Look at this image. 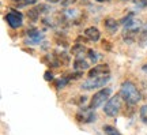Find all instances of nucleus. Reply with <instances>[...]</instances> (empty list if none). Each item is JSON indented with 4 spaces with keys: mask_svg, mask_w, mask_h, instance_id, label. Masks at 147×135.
Listing matches in <instances>:
<instances>
[{
    "mask_svg": "<svg viewBox=\"0 0 147 135\" xmlns=\"http://www.w3.org/2000/svg\"><path fill=\"white\" fill-rule=\"evenodd\" d=\"M120 96L123 97V100L125 101L127 104L129 105H135L140 101V93L136 89V86L131 82V81H125V82L121 83L120 88Z\"/></svg>",
    "mask_w": 147,
    "mask_h": 135,
    "instance_id": "nucleus-1",
    "label": "nucleus"
},
{
    "mask_svg": "<svg viewBox=\"0 0 147 135\" xmlns=\"http://www.w3.org/2000/svg\"><path fill=\"white\" fill-rule=\"evenodd\" d=\"M110 81V75L109 74H105V75H100V77H93V78H89L87 81H84L82 83L80 89L82 90H94V89H101L104 88L106 83Z\"/></svg>",
    "mask_w": 147,
    "mask_h": 135,
    "instance_id": "nucleus-2",
    "label": "nucleus"
},
{
    "mask_svg": "<svg viewBox=\"0 0 147 135\" xmlns=\"http://www.w3.org/2000/svg\"><path fill=\"white\" fill-rule=\"evenodd\" d=\"M121 97L120 93L110 97L108 101L105 102V107H104V112H105L106 116L109 117H116L117 115L120 113V109H121Z\"/></svg>",
    "mask_w": 147,
    "mask_h": 135,
    "instance_id": "nucleus-3",
    "label": "nucleus"
},
{
    "mask_svg": "<svg viewBox=\"0 0 147 135\" xmlns=\"http://www.w3.org/2000/svg\"><path fill=\"white\" fill-rule=\"evenodd\" d=\"M110 94H112V89L110 88H104L101 89L100 92H97V93L91 97L90 100V104H89V108L90 109H97L100 108L101 105H104L110 98Z\"/></svg>",
    "mask_w": 147,
    "mask_h": 135,
    "instance_id": "nucleus-4",
    "label": "nucleus"
},
{
    "mask_svg": "<svg viewBox=\"0 0 147 135\" xmlns=\"http://www.w3.org/2000/svg\"><path fill=\"white\" fill-rule=\"evenodd\" d=\"M4 19L12 29H18L23 23V15H22V12H19V11H16V10H11L4 16Z\"/></svg>",
    "mask_w": 147,
    "mask_h": 135,
    "instance_id": "nucleus-5",
    "label": "nucleus"
},
{
    "mask_svg": "<svg viewBox=\"0 0 147 135\" xmlns=\"http://www.w3.org/2000/svg\"><path fill=\"white\" fill-rule=\"evenodd\" d=\"M76 119L78 121H82V123H93L97 120V116H95L94 109H82L76 113Z\"/></svg>",
    "mask_w": 147,
    "mask_h": 135,
    "instance_id": "nucleus-6",
    "label": "nucleus"
},
{
    "mask_svg": "<svg viewBox=\"0 0 147 135\" xmlns=\"http://www.w3.org/2000/svg\"><path fill=\"white\" fill-rule=\"evenodd\" d=\"M105 74H109V67H108V64H98V66H95L94 68H91L89 71V78L100 77V75H105Z\"/></svg>",
    "mask_w": 147,
    "mask_h": 135,
    "instance_id": "nucleus-7",
    "label": "nucleus"
},
{
    "mask_svg": "<svg viewBox=\"0 0 147 135\" xmlns=\"http://www.w3.org/2000/svg\"><path fill=\"white\" fill-rule=\"evenodd\" d=\"M84 34H86V37L89 38L90 41H98L101 37V33L100 30L97 29V27L91 26V27H87L86 30H84Z\"/></svg>",
    "mask_w": 147,
    "mask_h": 135,
    "instance_id": "nucleus-8",
    "label": "nucleus"
},
{
    "mask_svg": "<svg viewBox=\"0 0 147 135\" xmlns=\"http://www.w3.org/2000/svg\"><path fill=\"white\" fill-rule=\"evenodd\" d=\"M89 67H90L89 62L82 59V57H78V59L74 62V70H76V71H84V70H87Z\"/></svg>",
    "mask_w": 147,
    "mask_h": 135,
    "instance_id": "nucleus-9",
    "label": "nucleus"
},
{
    "mask_svg": "<svg viewBox=\"0 0 147 135\" xmlns=\"http://www.w3.org/2000/svg\"><path fill=\"white\" fill-rule=\"evenodd\" d=\"M104 26H105L110 33H115V31L117 30V26H119V25H117V22H116L113 18H106L105 22H104Z\"/></svg>",
    "mask_w": 147,
    "mask_h": 135,
    "instance_id": "nucleus-10",
    "label": "nucleus"
},
{
    "mask_svg": "<svg viewBox=\"0 0 147 135\" xmlns=\"http://www.w3.org/2000/svg\"><path fill=\"white\" fill-rule=\"evenodd\" d=\"M27 18H29L30 21H33V22L38 21V18H40V11L37 10V7H34V8H32V10L27 11Z\"/></svg>",
    "mask_w": 147,
    "mask_h": 135,
    "instance_id": "nucleus-11",
    "label": "nucleus"
},
{
    "mask_svg": "<svg viewBox=\"0 0 147 135\" xmlns=\"http://www.w3.org/2000/svg\"><path fill=\"white\" fill-rule=\"evenodd\" d=\"M68 83H69V78H68V77H63V78H59V79H56V81H55V85H56V88H57V89L65 88Z\"/></svg>",
    "mask_w": 147,
    "mask_h": 135,
    "instance_id": "nucleus-12",
    "label": "nucleus"
},
{
    "mask_svg": "<svg viewBox=\"0 0 147 135\" xmlns=\"http://www.w3.org/2000/svg\"><path fill=\"white\" fill-rule=\"evenodd\" d=\"M84 51H86L84 45L83 44H79V42H76V44L71 48V53H72V55H80V53H83Z\"/></svg>",
    "mask_w": 147,
    "mask_h": 135,
    "instance_id": "nucleus-13",
    "label": "nucleus"
},
{
    "mask_svg": "<svg viewBox=\"0 0 147 135\" xmlns=\"http://www.w3.org/2000/svg\"><path fill=\"white\" fill-rule=\"evenodd\" d=\"M102 130H104V132H105L106 135H121L113 126H109V124H104Z\"/></svg>",
    "mask_w": 147,
    "mask_h": 135,
    "instance_id": "nucleus-14",
    "label": "nucleus"
},
{
    "mask_svg": "<svg viewBox=\"0 0 147 135\" xmlns=\"http://www.w3.org/2000/svg\"><path fill=\"white\" fill-rule=\"evenodd\" d=\"M139 116H140V120H142L144 124H147V104H144L139 111Z\"/></svg>",
    "mask_w": 147,
    "mask_h": 135,
    "instance_id": "nucleus-15",
    "label": "nucleus"
},
{
    "mask_svg": "<svg viewBox=\"0 0 147 135\" xmlns=\"http://www.w3.org/2000/svg\"><path fill=\"white\" fill-rule=\"evenodd\" d=\"M57 57H59V60H60V63H61V64H68V63H69V57H68V55H67V53H64V52L57 53Z\"/></svg>",
    "mask_w": 147,
    "mask_h": 135,
    "instance_id": "nucleus-16",
    "label": "nucleus"
},
{
    "mask_svg": "<svg viewBox=\"0 0 147 135\" xmlns=\"http://www.w3.org/2000/svg\"><path fill=\"white\" fill-rule=\"evenodd\" d=\"M87 56L90 57V62L91 63H95L98 60V55H97V52L93 51V49H89V51H87Z\"/></svg>",
    "mask_w": 147,
    "mask_h": 135,
    "instance_id": "nucleus-17",
    "label": "nucleus"
},
{
    "mask_svg": "<svg viewBox=\"0 0 147 135\" xmlns=\"http://www.w3.org/2000/svg\"><path fill=\"white\" fill-rule=\"evenodd\" d=\"M12 4L18 5V7H26L27 5V0H11Z\"/></svg>",
    "mask_w": 147,
    "mask_h": 135,
    "instance_id": "nucleus-18",
    "label": "nucleus"
},
{
    "mask_svg": "<svg viewBox=\"0 0 147 135\" xmlns=\"http://www.w3.org/2000/svg\"><path fill=\"white\" fill-rule=\"evenodd\" d=\"M37 10L40 11V14H45V12H48V11H49V5L40 4V5H37Z\"/></svg>",
    "mask_w": 147,
    "mask_h": 135,
    "instance_id": "nucleus-19",
    "label": "nucleus"
},
{
    "mask_svg": "<svg viewBox=\"0 0 147 135\" xmlns=\"http://www.w3.org/2000/svg\"><path fill=\"white\" fill-rule=\"evenodd\" d=\"M44 78H45V81H48V82H49V81H53V73L48 70L47 73H45V77H44Z\"/></svg>",
    "mask_w": 147,
    "mask_h": 135,
    "instance_id": "nucleus-20",
    "label": "nucleus"
},
{
    "mask_svg": "<svg viewBox=\"0 0 147 135\" xmlns=\"http://www.w3.org/2000/svg\"><path fill=\"white\" fill-rule=\"evenodd\" d=\"M76 0H63L61 1V5H64V7H67V5H71V4H74Z\"/></svg>",
    "mask_w": 147,
    "mask_h": 135,
    "instance_id": "nucleus-21",
    "label": "nucleus"
},
{
    "mask_svg": "<svg viewBox=\"0 0 147 135\" xmlns=\"http://www.w3.org/2000/svg\"><path fill=\"white\" fill-rule=\"evenodd\" d=\"M102 47L105 48V49H108V51H109V49H110V45H109V41H104V44H102Z\"/></svg>",
    "mask_w": 147,
    "mask_h": 135,
    "instance_id": "nucleus-22",
    "label": "nucleus"
},
{
    "mask_svg": "<svg viewBox=\"0 0 147 135\" xmlns=\"http://www.w3.org/2000/svg\"><path fill=\"white\" fill-rule=\"evenodd\" d=\"M142 70H143V73H144V74H147V63L142 66Z\"/></svg>",
    "mask_w": 147,
    "mask_h": 135,
    "instance_id": "nucleus-23",
    "label": "nucleus"
},
{
    "mask_svg": "<svg viewBox=\"0 0 147 135\" xmlns=\"http://www.w3.org/2000/svg\"><path fill=\"white\" fill-rule=\"evenodd\" d=\"M37 3V0H27V5L29 4H36Z\"/></svg>",
    "mask_w": 147,
    "mask_h": 135,
    "instance_id": "nucleus-24",
    "label": "nucleus"
},
{
    "mask_svg": "<svg viewBox=\"0 0 147 135\" xmlns=\"http://www.w3.org/2000/svg\"><path fill=\"white\" fill-rule=\"evenodd\" d=\"M142 31H144V33H147V22L143 25V27H142Z\"/></svg>",
    "mask_w": 147,
    "mask_h": 135,
    "instance_id": "nucleus-25",
    "label": "nucleus"
},
{
    "mask_svg": "<svg viewBox=\"0 0 147 135\" xmlns=\"http://www.w3.org/2000/svg\"><path fill=\"white\" fill-rule=\"evenodd\" d=\"M48 1H51V3H57L59 0H48Z\"/></svg>",
    "mask_w": 147,
    "mask_h": 135,
    "instance_id": "nucleus-26",
    "label": "nucleus"
},
{
    "mask_svg": "<svg viewBox=\"0 0 147 135\" xmlns=\"http://www.w3.org/2000/svg\"><path fill=\"white\" fill-rule=\"evenodd\" d=\"M143 5H147V0H144V3H143Z\"/></svg>",
    "mask_w": 147,
    "mask_h": 135,
    "instance_id": "nucleus-27",
    "label": "nucleus"
},
{
    "mask_svg": "<svg viewBox=\"0 0 147 135\" xmlns=\"http://www.w3.org/2000/svg\"><path fill=\"white\" fill-rule=\"evenodd\" d=\"M97 1H100V3H102V1H105V0H97Z\"/></svg>",
    "mask_w": 147,
    "mask_h": 135,
    "instance_id": "nucleus-28",
    "label": "nucleus"
}]
</instances>
